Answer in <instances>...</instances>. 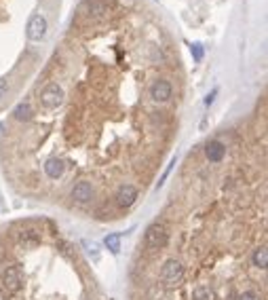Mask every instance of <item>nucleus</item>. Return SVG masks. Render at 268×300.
<instances>
[{"instance_id":"obj_6","label":"nucleus","mask_w":268,"mask_h":300,"mask_svg":"<svg viewBox=\"0 0 268 300\" xmlns=\"http://www.w3.org/2000/svg\"><path fill=\"white\" fill-rule=\"evenodd\" d=\"M171 93H173V87H171V83L165 81V78L154 81L152 87H150V97H152L154 102H158V104L169 102V99H171Z\"/></svg>"},{"instance_id":"obj_13","label":"nucleus","mask_w":268,"mask_h":300,"mask_svg":"<svg viewBox=\"0 0 268 300\" xmlns=\"http://www.w3.org/2000/svg\"><path fill=\"white\" fill-rule=\"evenodd\" d=\"M120 241H122V235H120V233H108V235L104 237V245H106V248H108V252L114 254V256L120 252Z\"/></svg>"},{"instance_id":"obj_23","label":"nucleus","mask_w":268,"mask_h":300,"mask_svg":"<svg viewBox=\"0 0 268 300\" xmlns=\"http://www.w3.org/2000/svg\"><path fill=\"white\" fill-rule=\"evenodd\" d=\"M216 95H218V89H211V93L205 97V106H211V104H213V99H216Z\"/></svg>"},{"instance_id":"obj_11","label":"nucleus","mask_w":268,"mask_h":300,"mask_svg":"<svg viewBox=\"0 0 268 300\" xmlns=\"http://www.w3.org/2000/svg\"><path fill=\"white\" fill-rule=\"evenodd\" d=\"M146 300H171V292L163 284H154V286L148 288Z\"/></svg>"},{"instance_id":"obj_5","label":"nucleus","mask_w":268,"mask_h":300,"mask_svg":"<svg viewBox=\"0 0 268 300\" xmlns=\"http://www.w3.org/2000/svg\"><path fill=\"white\" fill-rule=\"evenodd\" d=\"M47 30H49V24L45 19V15H32L28 22V28H26V34L32 43H40L47 36Z\"/></svg>"},{"instance_id":"obj_15","label":"nucleus","mask_w":268,"mask_h":300,"mask_svg":"<svg viewBox=\"0 0 268 300\" xmlns=\"http://www.w3.org/2000/svg\"><path fill=\"white\" fill-rule=\"evenodd\" d=\"M192 300H216V292H213L209 286L201 284L192 290Z\"/></svg>"},{"instance_id":"obj_10","label":"nucleus","mask_w":268,"mask_h":300,"mask_svg":"<svg viewBox=\"0 0 268 300\" xmlns=\"http://www.w3.org/2000/svg\"><path fill=\"white\" fill-rule=\"evenodd\" d=\"M226 154V146L220 142V139H211V142L205 146V156L209 163H220Z\"/></svg>"},{"instance_id":"obj_19","label":"nucleus","mask_w":268,"mask_h":300,"mask_svg":"<svg viewBox=\"0 0 268 300\" xmlns=\"http://www.w3.org/2000/svg\"><path fill=\"white\" fill-rule=\"evenodd\" d=\"M190 53H192V59L194 62H201L203 59V53H205L203 51V45L201 43H192L190 45Z\"/></svg>"},{"instance_id":"obj_22","label":"nucleus","mask_w":268,"mask_h":300,"mask_svg":"<svg viewBox=\"0 0 268 300\" xmlns=\"http://www.w3.org/2000/svg\"><path fill=\"white\" fill-rule=\"evenodd\" d=\"M7 93H9V83L5 78H0V102L7 97Z\"/></svg>"},{"instance_id":"obj_7","label":"nucleus","mask_w":268,"mask_h":300,"mask_svg":"<svg viewBox=\"0 0 268 300\" xmlns=\"http://www.w3.org/2000/svg\"><path fill=\"white\" fill-rule=\"evenodd\" d=\"M137 188L133 186V184H122L118 190H116V205L118 207H131L135 201H137Z\"/></svg>"},{"instance_id":"obj_2","label":"nucleus","mask_w":268,"mask_h":300,"mask_svg":"<svg viewBox=\"0 0 268 300\" xmlns=\"http://www.w3.org/2000/svg\"><path fill=\"white\" fill-rule=\"evenodd\" d=\"M169 243V231H167V226L163 222H154L146 228V235H144V245H146V250H163L165 245Z\"/></svg>"},{"instance_id":"obj_1","label":"nucleus","mask_w":268,"mask_h":300,"mask_svg":"<svg viewBox=\"0 0 268 300\" xmlns=\"http://www.w3.org/2000/svg\"><path fill=\"white\" fill-rule=\"evenodd\" d=\"M184 264L180 260H175V258H169L165 264H163V269H160V284H163L165 288H177L184 281Z\"/></svg>"},{"instance_id":"obj_20","label":"nucleus","mask_w":268,"mask_h":300,"mask_svg":"<svg viewBox=\"0 0 268 300\" xmlns=\"http://www.w3.org/2000/svg\"><path fill=\"white\" fill-rule=\"evenodd\" d=\"M175 163H177V154H175V156H171V161H169L167 169L163 171V175H160V180H158V188H160V186H163V184H165V180H167V175L171 173V169H173V165H175Z\"/></svg>"},{"instance_id":"obj_4","label":"nucleus","mask_w":268,"mask_h":300,"mask_svg":"<svg viewBox=\"0 0 268 300\" xmlns=\"http://www.w3.org/2000/svg\"><path fill=\"white\" fill-rule=\"evenodd\" d=\"M22 269L17 267V264H13V267H7V271L3 273V279H0V286H3V290H5V294H9V296H13V294H17L19 292V288H22Z\"/></svg>"},{"instance_id":"obj_21","label":"nucleus","mask_w":268,"mask_h":300,"mask_svg":"<svg viewBox=\"0 0 268 300\" xmlns=\"http://www.w3.org/2000/svg\"><path fill=\"white\" fill-rule=\"evenodd\" d=\"M237 300H262V298H260V294H258V292H254V290H247V292H243Z\"/></svg>"},{"instance_id":"obj_3","label":"nucleus","mask_w":268,"mask_h":300,"mask_svg":"<svg viewBox=\"0 0 268 300\" xmlns=\"http://www.w3.org/2000/svg\"><path fill=\"white\" fill-rule=\"evenodd\" d=\"M40 104H43V108H47V110L59 108V106L64 104V89H61V85L49 83L45 89L40 91Z\"/></svg>"},{"instance_id":"obj_12","label":"nucleus","mask_w":268,"mask_h":300,"mask_svg":"<svg viewBox=\"0 0 268 300\" xmlns=\"http://www.w3.org/2000/svg\"><path fill=\"white\" fill-rule=\"evenodd\" d=\"M17 241H19V245H24V248H36L40 243V235L36 231H22Z\"/></svg>"},{"instance_id":"obj_9","label":"nucleus","mask_w":268,"mask_h":300,"mask_svg":"<svg viewBox=\"0 0 268 300\" xmlns=\"http://www.w3.org/2000/svg\"><path fill=\"white\" fill-rule=\"evenodd\" d=\"M70 195H72V199L76 203H87V201L93 199V186L89 184V182H85V180L83 182H76Z\"/></svg>"},{"instance_id":"obj_8","label":"nucleus","mask_w":268,"mask_h":300,"mask_svg":"<svg viewBox=\"0 0 268 300\" xmlns=\"http://www.w3.org/2000/svg\"><path fill=\"white\" fill-rule=\"evenodd\" d=\"M66 171V163H64V158L59 156H51L47 158V163H45V173L49 175L51 180H59L61 175Z\"/></svg>"},{"instance_id":"obj_18","label":"nucleus","mask_w":268,"mask_h":300,"mask_svg":"<svg viewBox=\"0 0 268 300\" xmlns=\"http://www.w3.org/2000/svg\"><path fill=\"white\" fill-rule=\"evenodd\" d=\"M87 7L93 15H104L106 11H108V7H106L104 3H99V0H87Z\"/></svg>"},{"instance_id":"obj_16","label":"nucleus","mask_w":268,"mask_h":300,"mask_svg":"<svg viewBox=\"0 0 268 300\" xmlns=\"http://www.w3.org/2000/svg\"><path fill=\"white\" fill-rule=\"evenodd\" d=\"M32 114H34V110H32V106H30L28 102L17 104V106H15V110H13V116H15L17 121H30Z\"/></svg>"},{"instance_id":"obj_14","label":"nucleus","mask_w":268,"mask_h":300,"mask_svg":"<svg viewBox=\"0 0 268 300\" xmlns=\"http://www.w3.org/2000/svg\"><path fill=\"white\" fill-rule=\"evenodd\" d=\"M252 262H254V267L264 271L268 267V250H266V245H262V248H258L252 256Z\"/></svg>"},{"instance_id":"obj_17","label":"nucleus","mask_w":268,"mask_h":300,"mask_svg":"<svg viewBox=\"0 0 268 300\" xmlns=\"http://www.w3.org/2000/svg\"><path fill=\"white\" fill-rule=\"evenodd\" d=\"M83 248L87 250V254H89V258H91L93 262H99V258H101V254H99V245H97L95 241H85V243H83Z\"/></svg>"}]
</instances>
